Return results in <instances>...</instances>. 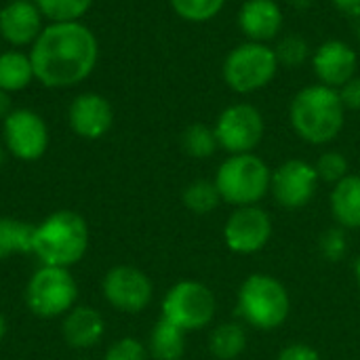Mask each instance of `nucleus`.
Here are the masks:
<instances>
[{
	"instance_id": "1",
	"label": "nucleus",
	"mask_w": 360,
	"mask_h": 360,
	"mask_svg": "<svg viewBox=\"0 0 360 360\" xmlns=\"http://www.w3.org/2000/svg\"><path fill=\"white\" fill-rule=\"evenodd\" d=\"M34 78L46 89H72L99 61V42L82 21L49 23L30 49Z\"/></svg>"
},
{
	"instance_id": "2",
	"label": "nucleus",
	"mask_w": 360,
	"mask_h": 360,
	"mask_svg": "<svg viewBox=\"0 0 360 360\" xmlns=\"http://www.w3.org/2000/svg\"><path fill=\"white\" fill-rule=\"evenodd\" d=\"M289 120L304 141L325 146L342 133L346 124V108L335 89L310 84L293 97Z\"/></svg>"
},
{
	"instance_id": "3",
	"label": "nucleus",
	"mask_w": 360,
	"mask_h": 360,
	"mask_svg": "<svg viewBox=\"0 0 360 360\" xmlns=\"http://www.w3.org/2000/svg\"><path fill=\"white\" fill-rule=\"evenodd\" d=\"M89 249V226L84 217L70 209H59L34 228L32 253L42 266L70 268Z\"/></svg>"
},
{
	"instance_id": "4",
	"label": "nucleus",
	"mask_w": 360,
	"mask_h": 360,
	"mask_svg": "<svg viewBox=\"0 0 360 360\" xmlns=\"http://www.w3.org/2000/svg\"><path fill=\"white\" fill-rule=\"evenodd\" d=\"M236 314L245 325L259 331H274L291 314L287 287L270 274H251L236 293Z\"/></svg>"
},
{
	"instance_id": "5",
	"label": "nucleus",
	"mask_w": 360,
	"mask_h": 360,
	"mask_svg": "<svg viewBox=\"0 0 360 360\" xmlns=\"http://www.w3.org/2000/svg\"><path fill=\"white\" fill-rule=\"evenodd\" d=\"M213 181L224 202L232 207H249L257 205L270 192L272 171L253 152L230 154L219 165Z\"/></svg>"
},
{
	"instance_id": "6",
	"label": "nucleus",
	"mask_w": 360,
	"mask_h": 360,
	"mask_svg": "<svg viewBox=\"0 0 360 360\" xmlns=\"http://www.w3.org/2000/svg\"><path fill=\"white\" fill-rule=\"evenodd\" d=\"M221 72L226 84L234 93L249 95L274 80L278 72V59L272 46L249 40L228 53Z\"/></svg>"
},
{
	"instance_id": "7",
	"label": "nucleus",
	"mask_w": 360,
	"mask_h": 360,
	"mask_svg": "<svg viewBox=\"0 0 360 360\" xmlns=\"http://www.w3.org/2000/svg\"><path fill=\"white\" fill-rule=\"evenodd\" d=\"M78 297V285L68 268L40 266L25 285L27 308L42 319L68 314Z\"/></svg>"
},
{
	"instance_id": "8",
	"label": "nucleus",
	"mask_w": 360,
	"mask_h": 360,
	"mask_svg": "<svg viewBox=\"0 0 360 360\" xmlns=\"http://www.w3.org/2000/svg\"><path fill=\"white\" fill-rule=\"evenodd\" d=\"M217 302L213 291L198 281L175 283L162 300V319L175 327L190 331H200L215 319Z\"/></svg>"
},
{
	"instance_id": "9",
	"label": "nucleus",
	"mask_w": 360,
	"mask_h": 360,
	"mask_svg": "<svg viewBox=\"0 0 360 360\" xmlns=\"http://www.w3.org/2000/svg\"><path fill=\"white\" fill-rule=\"evenodd\" d=\"M213 129L221 150L228 154H249L262 143L266 124L255 105L234 103L219 114Z\"/></svg>"
},
{
	"instance_id": "10",
	"label": "nucleus",
	"mask_w": 360,
	"mask_h": 360,
	"mask_svg": "<svg viewBox=\"0 0 360 360\" xmlns=\"http://www.w3.org/2000/svg\"><path fill=\"white\" fill-rule=\"evenodd\" d=\"M6 150L23 160L34 162L49 150V127L44 118L27 108H15L2 122Z\"/></svg>"
},
{
	"instance_id": "11",
	"label": "nucleus",
	"mask_w": 360,
	"mask_h": 360,
	"mask_svg": "<svg viewBox=\"0 0 360 360\" xmlns=\"http://www.w3.org/2000/svg\"><path fill=\"white\" fill-rule=\"evenodd\" d=\"M319 184L321 179L314 165L302 158H291L285 160L276 171H272L270 192L283 209L300 211L312 202Z\"/></svg>"
},
{
	"instance_id": "12",
	"label": "nucleus",
	"mask_w": 360,
	"mask_h": 360,
	"mask_svg": "<svg viewBox=\"0 0 360 360\" xmlns=\"http://www.w3.org/2000/svg\"><path fill=\"white\" fill-rule=\"evenodd\" d=\"M272 238V217L259 205L236 207L224 226V243L232 253L253 255Z\"/></svg>"
},
{
	"instance_id": "13",
	"label": "nucleus",
	"mask_w": 360,
	"mask_h": 360,
	"mask_svg": "<svg viewBox=\"0 0 360 360\" xmlns=\"http://www.w3.org/2000/svg\"><path fill=\"white\" fill-rule=\"evenodd\" d=\"M103 297L108 304L124 314L143 312L154 295L150 276L133 266H116L103 276Z\"/></svg>"
},
{
	"instance_id": "14",
	"label": "nucleus",
	"mask_w": 360,
	"mask_h": 360,
	"mask_svg": "<svg viewBox=\"0 0 360 360\" xmlns=\"http://www.w3.org/2000/svg\"><path fill=\"white\" fill-rule=\"evenodd\" d=\"M356 63V51L342 40H327L312 55V68L319 78V84L331 86L335 91L354 78Z\"/></svg>"
},
{
	"instance_id": "15",
	"label": "nucleus",
	"mask_w": 360,
	"mask_h": 360,
	"mask_svg": "<svg viewBox=\"0 0 360 360\" xmlns=\"http://www.w3.org/2000/svg\"><path fill=\"white\" fill-rule=\"evenodd\" d=\"M70 129L82 139L103 137L114 122L112 103L99 93H82L68 108Z\"/></svg>"
},
{
	"instance_id": "16",
	"label": "nucleus",
	"mask_w": 360,
	"mask_h": 360,
	"mask_svg": "<svg viewBox=\"0 0 360 360\" xmlns=\"http://www.w3.org/2000/svg\"><path fill=\"white\" fill-rule=\"evenodd\" d=\"M42 19L34 0H11L0 8V38L15 49L32 46L44 30Z\"/></svg>"
},
{
	"instance_id": "17",
	"label": "nucleus",
	"mask_w": 360,
	"mask_h": 360,
	"mask_svg": "<svg viewBox=\"0 0 360 360\" xmlns=\"http://www.w3.org/2000/svg\"><path fill=\"white\" fill-rule=\"evenodd\" d=\"M238 27L251 42H268L283 27V11L276 0H247L238 11Z\"/></svg>"
},
{
	"instance_id": "18",
	"label": "nucleus",
	"mask_w": 360,
	"mask_h": 360,
	"mask_svg": "<svg viewBox=\"0 0 360 360\" xmlns=\"http://www.w3.org/2000/svg\"><path fill=\"white\" fill-rule=\"evenodd\" d=\"M105 333L103 316L91 306H76L63 319V338L72 348L86 350L101 342Z\"/></svg>"
},
{
	"instance_id": "19",
	"label": "nucleus",
	"mask_w": 360,
	"mask_h": 360,
	"mask_svg": "<svg viewBox=\"0 0 360 360\" xmlns=\"http://www.w3.org/2000/svg\"><path fill=\"white\" fill-rule=\"evenodd\" d=\"M331 213L340 228L360 230V175H346L333 186Z\"/></svg>"
},
{
	"instance_id": "20",
	"label": "nucleus",
	"mask_w": 360,
	"mask_h": 360,
	"mask_svg": "<svg viewBox=\"0 0 360 360\" xmlns=\"http://www.w3.org/2000/svg\"><path fill=\"white\" fill-rule=\"evenodd\" d=\"M148 352L154 360H181L186 352V331L160 316L152 327Z\"/></svg>"
},
{
	"instance_id": "21",
	"label": "nucleus",
	"mask_w": 360,
	"mask_h": 360,
	"mask_svg": "<svg viewBox=\"0 0 360 360\" xmlns=\"http://www.w3.org/2000/svg\"><path fill=\"white\" fill-rule=\"evenodd\" d=\"M34 68L30 61V53H21L17 49H8L0 53V89L6 93L23 91L32 84Z\"/></svg>"
},
{
	"instance_id": "22",
	"label": "nucleus",
	"mask_w": 360,
	"mask_h": 360,
	"mask_svg": "<svg viewBox=\"0 0 360 360\" xmlns=\"http://www.w3.org/2000/svg\"><path fill=\"white\" fill-rule=\"evenodd\" d=\"M247 350V329L243 323H221L209 335V352L217 360H236Z\"/></svg>"
},
{
	"instance_id": "23",
	"label": "nucleus",
	"mask_w": 360,
	"mask_h": 360,
	"mask_svg": "<svg viewBox=\"0 0 360 360\" xmlns=\"http://www.w3.org/2000/svg\"><path fill=\"white\" fill-rule=\"evenodd\" d=\"M32 224L15 217H0V259H8L11 255L32 253L34 243Z\"/></svg>"
},
{
	"instance_id": "24",
	"label": "nucleus",
	"mask_w": 360,
	"mask_h": 360,
	"mask_svg": "<svg viewBox=\"0 0 360 360\" xmlns=\"http://www.w3.org/2000/svg\"><path fill=\"white\" fill-rule=\"evenodd\" d=\"M181 198H184L186 209L196 215H209L224 202L215 181H209V179H196L188 184Z\"/></svg>"
},
{
	"instance_id": "25",
	"label": "nucleus",
	"mask_w": 360,
	"mask_h": 360,
	"mask_svg": "<svg viewBox=\"0 0 360 360\" xmlns=\"http://www.w3.org/2000/svg\"><path fill=\"white\" fill-rule=\"evenodd\" d=\"M181 148L188 156L198 158V160L213 156L219 148L215 129L207 127L202 122H194V124L186 127V131L181 133Z\"/></svg>"
},
{
	"instance_id": "26",
	"label": "nucleus",
	"mask_w": 360,
	"mask_h": 360,
	"mask_svg": "<svg viewBox=\"0 0 360 360\" xmlns=\"http://www.w3.org/2000/svg\"><path fill=\"white\" fill-rule=\"evenodd\" d=\"M42 17H46L51 23L61 21H80L82 15L91 8L93 0H34Z\"/></svg>"
},
{
	"instance_id": "27",
	"label": "nucleus",
	"mask_w": 360,
	"mask_h": 360,
	"mask_svg": "<svg viewBox=\"0 0 360 360\" xmlns=\"http://www.w3.org/2000/svg\"><path fill=\"white\" fill-rule=\"evenodd\" d=\"M226 6V0H171V8L177 17L190 23H205L215 19L221 8Z\"/></svg>"
},
{
	"instance_id": "28",
	"label": "nucleus",
	"mask_w": 360,
	"mask_h": 360,
	"mask_svg": "<svg viewBox=\"0 0 360 360\" xmlns=\"http://www.w3.org/2000/svg\"><path fill=\"white\" fill-rule=\"evenodd\" d=\"M274 53H276L278 65H287V68H302L312 57L310 44L297 34H289V36L281 38Z\"/></svg>"
},
{
	"instance_id": "29",
	"label": "nucleus",
	"mask_w": 360,
	"mask_h": 360,
	"mask_svg": "<svg viewBox=\"0 0 360 360\" xmlns=\"http://www.w3.org/2000/svg\"><path fill=\"white\" fill-rule=\"evenodd\" d=\"M348 230L333 226L329 230H325L319 238V251L323 255V259L338 264L348 255Z\"/></svg>"
},
{
	"instance_id": "30",
	"label": "nucleus",
	"mask_w": 360,
	"mask_h": 360,
	"mask_svg": "<svg viewBox=\"0 0 360 360\" xmlns=\"http://www.w3.org/2000/svg\"><path fill=\"white\" fill-rule=\"evenodd\" d=\"M316 173H319V179L325 181V184H338L342 181L348 173V160L342 152H325L321 154V158L316 160L314 165Z\"/></svg>"
},
{
	"instance_id": "31",
	"label": "nucleus",
	"mask_w": 360,
	"mask_h": 360,
	"mask_svg": "<svg viewBox=\"0 0 360 360\" xmlns=\"http://www.w3.org/2000/svg\"><path fill=\"white\" fill-rule=\"evenodd\" d=\"M103 360H150V352L139 340L122 338L105 350Z\"/></svg>"
},
{
	"instance_id": "32",
	"label": "nucleus",
	"mask_w": 360,
	"mask_h": 360,
	"mask_svg": "<svg viewBox=\"0 0 360 360\" xmlns=\"http://www.w3.org/2000/svg\"><path fill=\"white\" fill-rule=\"evenodd\" d=\"M276 360H323L321 354L308 346V344H302V342H295V344H289L281 350L278 359Z\"/></svg>"
},
{
	"instance_id": "33",
	"label": "nucleus",
	"mask_w": 360,
	"mask_h": 360,
	"mask_svg": "<svg viewBox=\"0 0 360 360\" xmlns=\"http://www.w3.org/2000/svg\"><path fill=\"white\" fill-rule=\"evenodd\" d=\"M338 93L346 110H360V76L348 80L342 89H338Z\"/></svg>"
},
{
	"instance_id": "34",
	"label": "nucleus",
	"mask_w": 360,
	"mask_h": 360,
	"mask_svg": "<svg viewBox=\"0 0 360 360\" xmlns=\"http://www.w3.org/2000/svg\"><path fill=\"white\" fill-rule=\"evenodd\" d=\"M331 2L340 13H344L348 17H359L360 15V0H331Z\"/></svg>"
},
{
	"instance_id": "35",
	"label": "nucleus",
	"mask_w": 360,
	"mask_h": 360,
	"mask_svg": "<svg viewBox=\"0 0 360 360\" xmlns=\"http://www.w3.org/2000/svg\"><path fill=\"white\" fill-rule=\"evenodd\" d=\"M15 108H13V99H11V93H6V91H2L0 89V118L4 120L11 112H13Z\"/></svg>"
},
{
	"instance_id": "36",
	"label": "nucleus",
	"mask_w": 360,
	"mask_h": 360,
	"mask_svg": "<svg viewBox=\"0 0 360 360\" xmlns=\"http://www.w3.org/2000/svg\"><path fill=\"white\" fill-rule=\"evenodd\" d=\"M291 6H295V8H308L314 0H287Z\"/></svg>"
},
{
	"instance_id": "37",
	"label": "nucleus",
	"mask_w": 360,
	"mask_h": 360,
	"mask_svg": "<svg viewBox=\"0 0 360 360\" xmlns=\"http://www.w3.org/2000/svg\"><path fill=\"white\" fill-rule=\"evenodd\" d=\"M4 333H6V321H4V316H2V312H0V342H2V338H4Z\"/></svg>"
},
{
	"instance_id": "38",
	"label": "nucleus",
	"mask_w": 360,
	"mask_h": 360,
	"mask_svg": "<svg viewBox=\"0 0 360 360\" xmlns=\"http://www.w3.org/2000/svg\"><path fill=\"white\" fill-rule=\"evenodd\" d=\"M354 276H356V285H359L360 289V259L354 264Z\"/></svg>"
},
{
	"instance_id": "39",
	"label": "nucleus",
	"mask_w": 360,
	"mask_h": 360,
	"mask_svg": "<svg viewBox=\"0 0 360 360\" xmlns=\"http://www.w3.org/2000/svg\"><path fill=\"white\" fill-rule=\"evenodd\" d=\"M2 162H4V152L0 150V165H2Z\"/></svg>"
},
{
	"instance_id": "40",
	"label": "nucleus",
	"mask_w": 360,
	"mask_h": 360,
	"mask_svg": "<svg viewBox=\"0 0 360 360\" xmlns=\"http://www.w3.org/2000/svg\"><path fill=\"white\" fill-rule=\"evenodd\" d=\"M82 360H89V359H82Z\"/></svg>"
}]
</instances>
